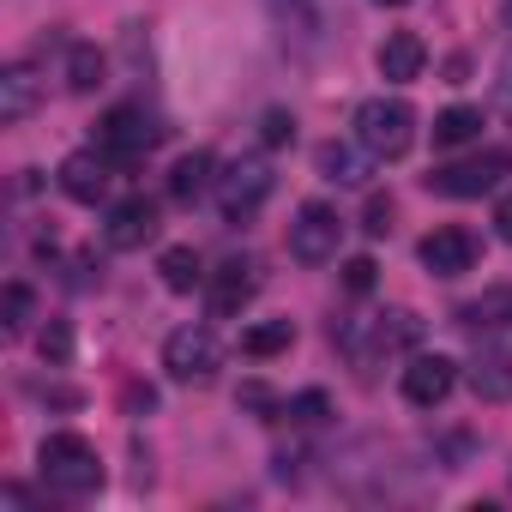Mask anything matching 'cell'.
I'll return each mask as SVG.
<instances>
[{"instance_id":"obj_32","label":"cell","mask_w":512,"mask_h":512,"mask_svg":"<svg viewBox=\"0 0 512 512\" xmlns=\"http://www.w3.org/2000/svg\"><path fill=\"white\" fill-rule=\"evenodd\" d=\"M494 235H500V241H512V193L494 205Z\"/></svg>"},{"instance_id":"obj_16","label":"cell","mask_w":512,"mask_h":512,"mask_svg":"<svg viewBox=\"0 0 512 512\" xmlns=\"http://www.w3.org/2000/svg\"><path fill=\"white\" fill-rule=\"evenodd\" d=\"M476 133H482V109H470V103H452V109L434 115V151H458Z\"/></svg>"},{"instance_id":"obj_27","label":"cell","mask_w":512,"mask_h":512,"mask_svg":"<svg viewBox=\"0 0 512 512\" xmlns=\"http://www.w3.org/2000/svg\"><path fill=\"white\" fill-rule=\"evenodd\" d=\"M37 350H43V362H49V368H67V362H73V332L55 320V326L37 338Z\"/></svg>"},{"instance_id":"obj_31","label":"cell","mask_w":512,"mask_h":512,"mask_svg":"<svg viewBox=\"0 0 512 512\" xmlns=\"http://www.w3.org/2000/svg\"><path fill=\"white\" fill-rule=\"evenodd\" d=\"M241 404H247V410H272V392H266L260 380H247V386H241Z\"/></svg>"},{"instance_id":"obj_30","label":"cell","mask_w":512,"mask_h":512,"mask_svg":"<svg viewBox=\"0 0 512 512\" xmlns=\"http://www.w3.org/2000/svg\"><path fill=\"white\" fill-rule=\"evenodd\" d=\"M121 404H127V416H151V410H157V392H151V386H127Z\"/></svg>"},{"instance_id":"obj_17","label":"cell","mask_w":512,"mask_h":512,"mask_svg":"<svg viewBox=\"0 0 512 512\" xmlns=\"http://www.w3.org/2000/svg\"><path fill=\"white\" fill-rule=\"evenodd\" d=\"M211 169H217V163H211V151H187V157H181V163L169 169V199L193 205V199H199V193H205V187L217 181Z\"/></svg>"},{"instance_id":"obj_33","label":"cell","mask_w":512,"mask_h":512,"mask_svg":"<svg viewBox=\"0 0 512 512\" xmlns=\"http://www.w3.org/2000/svg\"><path fill=\"white\" fill-rule=\"evenodd\" d=\"M500 91H506V103H512V61H506V85H500Z\"/></svg>"},{"instance_id":"obj_13","label":"cell","mask_w":512,"mask_h":512,"mask_svg":"<svg viewBox=\"0 0 512 512\" xmlns=\"http://www.w3.org/2000/svg\"><path fill=\"white\" fill-rule=\"evenodd\" d=\"M374 67H380V79H386V85H410V79H422L428 49H422V37H416V31H392V37L380 43Z\"/></svg>"},{"instance_id":"obj_5","label":"cell","mask_w":512,"mask_h":512,"mask_svg":"<svg viewBox=\"0 0 512 512\" xmlns=\"http://www.w3.org/2000/svg\"><path fill=\"white\" fill-rule=\"evenodd\" d=\"M272 163L266 157H235L223 175H217V211H223V223H247L253 211H260L266 199H272Z\"/></svg>"},{"instance_id":"obj_3","label":"cell","mask_w":512,"mask_h":512,"mask_svg":"<svg viewBox=\"0 0 512 512\" xmlns=\"http://www.w3.org/2000/svg\"><path fill=\"white\" fill-rule=\"evenodd\" d=\"M157 145H163V121H157L145 103H115V109L97 121V151H109L121 169L139 163V157L157 151Z\"/></svg>"},{"instance_id":"obj_18","label":"cell","mask_w":512,"mask_h":512,"mask_svg":"<svg viewBox=\"0 0 512 512\" xmlns=\"http://www.w3.org/2000/svg\"><path fill=\"white\" fill-rule=\"evenodd\" d=\"M470 392H476L482 404H506V398H512V356H506V350L482 356V362L470 368Z\"/></svg>"},{"instance_id":"obj_21","label":"cell","mask_w":512,"mask_h":512,"mask_svg":"<svg viewBox=\"0 0 512 512\" xmlns=\"http://www.w3.org/2000/svg\"><path fill=\"white\" fill-rule=\"evenodd\" d=\"M103 85V55H97V43H73L67 49V91L73 97H91Z\"/></svg>"},{"instance_id":"obj_20","label":"cell","mask_w":512,"mask_h":512,"mask_svg":"<svg viewBox=\"0 0 512 512\" xmlns=\"http://www.w3.org/2000/svg\"><path fill=\"white\" fill-rule=\"evenodd\" d=\"M290 344H296V320H260V326H247V332H241V356H253V362L284 356Z\"/></svg>"},{"instance_id":"obj_11","label":"cell","mask_w":512,"mask_h":512,"mask_svg":"<svg viewBox=\"0 0 512 512\" xmlns=\"http://www.w3.org/2000/svg\"><path fill=\"white\" fill-rule=\"evenodd\" d=\"M452 386H458V362H452V356H410V368H404V398H410L416 410L446 404Z\"/></svg>"},{"instance_id":"obj_25","label":"cell","mask_w":512,"mask_h":512,"mask_svg":"<svg viewBox=\"0 0 512 512\" xmlns=\"http://www.w3.org/2000/svg\"><path fill=\"white\" fill-rule=\"evenodd\" d=\"M284 416L302 422V428H320V422L332 416V398H326V392H296V398L284 404Z\"/></svg>"},{"instance_id":"obj_34","label":"cell","mask_w":512,"mask_h":512,"mask_svg":"<svg viewBox=\"0 0 512 512\" xmlns=\"http://www.w3.org/2000/svg\"><path fill=\"white\" fill-rule=\"evenodd\" d=\"M380 7H410V0H380Z\"/></svg>"},{"instance_id":"obj_9","label":"cell","mask_w":512,"mask_h":512,"mask_svg":"<svg viewBox=\"0 0 512 512\" xmlns=\"http://www.w3.org/2000/svg\"><path fill=\"white\" fill-rule=\"evenodd\" d=\"M476 235L470 229H458V223H440V229H428L422 235V247H416V260H422V272H434V278H464L470 266H476Z\"/></svg>"},{"instance_id":"obj_29","label":"cell","mask_w":512,"mask_h":512,"mask_svg":"<svg viewBox=\"0 0 512 512\" xmlns=\"http://www.w3.org/2000/svg\"><path fill=\"white\" fill-rule=\"evenodd\" d=\"M362 229H368V235H386V229H392V199H386V193L368 199V223H362Z\"/></svg>"},{"instance_id":"obj_10","label":"cell","mask_w":512,"mask_h":512,"mask_svg":"<svg viewBox=\"0 0 512 512\" xmlns=\"http://www.w3.org/2000/svg\"><path fill=\"white\" fill-rule=\"evenodd\" d=\"M115 169H121V163H115L109 151H73V157L61 163V193H67L73 205H103Z\"/></svg>"},{"instance_id":"obj_6","label":"cell","mask_w":512,"mask_h":512,"mask_svg":"<svg viewBox=\"0 0 512 512\" xmlns=\"http://www.w3.org/2000/svg\"><path fill=\"white\" fill-rule=\"evenodd\" d=\"M217 362H223V350H217L211 326H181L163 344V368H169L175 386H211L217 380Z\"/></svg>"},{"instance_id":"obj_24","label":"cell","mask_w":512,"mask_h":512,"mask_svg":"<svg viewBox=\"0 0 512 512\" xmlns=\"http://www.w3.org/2000/svg\"><path fill=\"white\" fill-rule=\"evenodd\" d=\"M31 308H37V296H31L25 284H7V296H0V332H7V338H25Z\"/></svg>"},{"instance_id":"obj_14","label":"cell","mask_w":512,"mask_h":512,"mask_svg":"<svg viewBox=\"0 0 512 512\" xmlns=\"http://www.w3.org/2000/svg\"><path fill=\"white\" fill-rule=\"evenodd\" d=\"M31 109H37V73L31 67H7L0 73V121L19 127Z\"/></svg>"},{"instance_id":"obj_2","label":"cell","mask_w":512,"mask_h":512,"mask_svg":"<svg viewBox=\"0 0 512 512\" xmlns=\"http://www.w3.org/2000/svg\"><path fill=\"white\" fill-rule=\"evenodd\" d=\"M356 145L374 163H398L416 145V109L404 97H368V103H356Z\"/></svg>"},{"instance_id":"obj_4","label":"cell","mask_w":512,"mask_h":512,"mask_svg":"<svg viewBox=\"0 0 512 512\" xmlns=\"http://www.w3.org/2000/svg\"><path fill=\"white\" fill-rule=\"evenodd\" d=\"M506 175H512V151H506V145H488V151H476V157L440 163V169L428 175V187H434L440 199H482V193H494Z\"/></svg>"},{"instance_id":"obj_1","label":"cell","mask_w":512,"mask_h":512,"mask_svg":"<svg viewBox=\"0 0 512 512\" xmlns=\"http://www.w3.org/2000/svg\"><path fill=\"white\" fill-rule=\"evenodd\" d=\"M37 470H43L49 494H67V500H85L103 488V458L85 434H49L37 446Z\"/></svg>"},{"instance_id":"obj_15","label":"cell","mask_w":512,"mask_h":512,"mask_svg":"<svg viewBox=\"0 0 512 512\" xmlns=\"http://www.w3.org/2000/svg\"><path fill=\"white\" fill-rule=\"evenodd\" d=\"M458 326H464V332H500V326H512V290L500 284V290L464 302V308H458Z\"/></svg>"},{"instance_id":"obj_23","label":"cell","mask_w":512,"mask_h":512,"mask_svg":"<svg viewBox=\"0 0 512 512\" xmlns=\"http://www.w3.org/2000/svg\"><path fill=\"white\" fill-rule=\"evenodd\" d=\"M314 163H320V175H326V181H338V187H362V157H356L350 145H338V139H332V145H320V151H314Z\"/></svg>"},{"instance_id":"obj_7","label":"cell","mask_w":512,"mask_h":512,"mask_svg":"<svg viewBox=\"0 0 512 512\" xmlns=\"http://www.w3.org/2000/svg\"><path fill=\"white\" fill-rule=\"evenodd\" d=\"M338 241H344V217L332 205L308 199L296 211V223H290V253L302 266H326V260H338Z\"/></svg>"},{"instance_id":"obj_8","label":"cell","mask_w":512,"mask_h":512,"mask_svg":"<svg viewBox=\"0 0 512 512\" xmlns=\"http://www.w3.org/2000/svg\"><path fill=\"white\" fill-rule=\"evenodd\" d=\"M253 296H260V260H247V253L223 260V266L205 278V308H211V320H235Z\"/></svg>"},{"instance_id":"obj_26","label":"cell","mask_w":512,"mask_h":512,"mask_svg":"<svg viewBox=\"0 0 512 512\" xmlns=\"http://www.w3.org/2000/svg\"><path fill=\"white\" fill-rule=\"evenodd\" d=\"M260 139H266V151H284L296 139V115L290 109H266L260 115Z\"/></svg>"},{"instance_id":"obj_19","label":"cell","mask_w":512,"mask_h":512,"mask_svg":"<svg viewBox=\"0 0 512 512\" xmlns=\"http://www.w3.org/2000/svg\"><path fill=\"white\" fill-rule=\"evenodd\" d=\"M157 272H163V290H175V296H193V290L205 284V266H199L193 247H163Z\"/></svg>"},{"instance_id":"obj_22","label":"cell","mask_w":512,"mask_h":512,"mask_svg":"<svg viewBox=\"0 0 512 512\" xmlns=\"http://www.w3.org/2000/svg\"><path fill=\"white\" fill-rule=\"evenodd\" d=\"M416 338H422V320L410 308H392V314L374 320V350H410Z\"/></svg>"},{"instance_id":"obj_12","label":"cell","mask_w":512,"mask_h":512,"mask_svg":"<svg viewBox=\"0 0 512 512\" xmlns=\"http://www.w3.org/2000/svg\"><path fill=\"white\" fill-rule=\"evenodd\" d=\"M151 235H157V205H151L145 193H133V199H121V205H109L103 241H109L115 253H133V247H145Z\"/></svg>"},{"instance_id":"obj_28","label":"cell","mask_w":512,"mask_h":512,"mask_svg":"<svg viewBox=\"0 0 512 512\" xmlns=\"http://www.w3.org/2000/svg\"><path fill=\"white\" fill-rule=\"evenodd\" d=\"M374 272H380V266L368 260V253H362V260H350V266H344V290H350V296H368V290H374Z\"/></svg>"}]
</instances>
